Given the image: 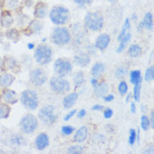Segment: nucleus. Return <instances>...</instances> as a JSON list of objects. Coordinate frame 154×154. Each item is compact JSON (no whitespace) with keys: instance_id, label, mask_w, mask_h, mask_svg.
I'll return each mask as SVG.
<instances>
[{"instance_id":"nucleus-26","label":"nucleus","mask_w":154,"mask_h":154,"mask_svg":"<svg viewBox=\"0 0 154 154\" xmlns=\"http://www.w3.org/2000/svg\"><path fill=\"white\" fill-rule=\"evenodd\" d=\"M131 34L128 32V33L125 34V35L119 41L120 42V45H119V46H118V48H117L116 50L117 53H121V52H122L123 51L125 50L126 44L131 40Z\"/></svg>"},{"instance_id":"nucleus-37","label":"nucleus","mask_w":154,"mask_h":154,"mask_svg":"<svg viewBox=\"0 0 154 154\" xmlns=\"http://www.w3.org/2000/svg\"><path fill=\"white\" fill-rule=\"evenodd\" d=\"M154 78V67L153 66H151L149 68L146 69V72H145V81L146 82H150L152 80H153Z\"/></svg>"},{"instance_id":"nucleus-46","label":"nucleus","mask_w":154,"mask_h":154,"mask_svg":"<svg viewBox=\"0 0 154 154\" xmlns=\"http://www.w3.org/2000/svg\"><path fill=\"white\" fill-rule=\"evenodd\" d=\"M103 108H104V107H103L101 104H94V105L92 107V109H93L94 111H100V110H102Z\"/></svg>"},{"instance_id":"nucleus-7","label":"nucleus","mask_w":154,"mask_h":154,"mask_svg":"<svg viewBox=\"0 0 154 154\" xmlns=\"http://www.w3.org/2000/svg\"><path fill=\"white\" fill-rule=\"evenodd\" d=\"M21 131L25 134L33 133L38 127V120L36 117L31 114H27L22 117L20 122Z\"/></svg>"},{"instance_id":"nucleus-19","label":"nucleus","mask_w":154,"mask_h":154,"mask_svg":"<svg viewBox=\"0 0 154 154\" xmlns=\"http://www.w3.org/2000/svg\"><path fill=\"white\" fill-rule=\"evenodd\" d=\"M78 99H79V94L77 93L73 92V93L69 94L68 95H67L63 99V107L65 109L72 108L76 104V102L78 101Z\"/></svg>"},{"instance_id":"nucleus-16","label":"nucleus","mask_w":154,"mask_h":154,"mask_svg":"<svg viewBox=\"0 0 154 154\" xmlns=\"http://www.w3.org/2000/svg\"><path fill=\"white\" fill-rule=\"evenodd\" d=\"M73 60H74V63L76 65L80 67H87L91 61L90 57L86 53H79V54L76 55Z\"/></svg>"},{"instance_id":"nucleus-38","label":"nucleus","mask_w":154,"mask_h":154,"mask_svg":"<svg viewBox=\"0 0 154 154\" xmlns=\"http://www.w3.org/2000/svg\"><path fill=\"white\" fill-rule=\"evenodd\" d=\"M118 91L121 94V95H125V94L128 91V85L125 81H121L119 86H118Z\"/></svg>"},{"instance_id":"nucleus-31","label":"nucleus","mask_w":154,"mask_h":154,"mask_svg":"<svg viewBox=\"0 0 154 154\" xmlns=\"http://www.w3.org/2000/svg\"><path fill=\"white\" fill-rule=\"evenodd\" d=\"M135 87H134V91H133V98L134 100L136 101L139 102L140 100V96H141V88H142V79L136 83L134 84Z\"/></svg>"},{"instance_id":"nucleus-18","label":"nucleus","mask_w":154,"mask_h":154,"mask_svg":"<svg viewBox=\"0 0 154 154\" xmlns=\"http://www.w3.org/2000/svg\"><path fill=\"white\" fill-rule=\"evenodd\" d=\"M88 130L86 126H82L80 127L73 137V142L77 143H81L83 142L88 138Z\"/></svg>"},{"instance_id":"nucleus-27","label":"nucleus","mask_w":154,"mask_h":154,"mask_svg":"<svg viewBox=\"0 0 154 154\" xmlns=\"http://www.w3.org/2000/svg\"><path fill=\"white\" fill-rule=\"evenodd\" d=\"M11 112V108L7 103H0V119H7Z\"/></svg>"},{"instance_id":"nucleus-35","label":"nucleus","mask_w":154,"mask_h":154,"mask_svg":"<svg viewBox=\"0 0 154 154\" xmlns=\"http://www.w3.org/2000/svg\"><path fill=\"white\" fill-rule=\"evenodd\" d=\"M128 73V69L125 67H118L116 71V77L117 79H123L124 77L127 75Z\"/></svg>"},{"instance_id":"nucleus-52","label":"nucleus","mask_w":154,"mask_h":154,"mask_svg":"<svg viewBox=\"0 0 154 154\" xmlns=\"http://www.w3.org/2000/svg\"><path fill=\"white\" fill-rule=\"evenodd\" d=\"M131 98H132V94H128V95L126 97V100H125V102L126 103H129L131 100Z\"/></svg>"},{"instance_id":"nucleus-8","label":"nucleus","mask_w":154,"mask_h":154,"mask_svg":"<svg viewBox=\"0 0 154 154\" xmlns=\"http://www.w3.org/2000/svg\"><path fill=\"white\" fill-rule=\"evenodd\" d=\"M50 86L51 89L59 94H63L70 90V83L67 79L63 77H53L50 80Z\"/></svg>"},{"instance_id":"nucleus-54","label":"nucleus","mask_w":154,"mask_h":154,"mask_svg":"<svg viewBox=\"0 0 154 154\" xmlns=\"http://www.w3.org/2000/svg\"><path fill=\"white\" fill-rule=\"evenodd\" d=\"M2 67H3V58L0 57V71L2 70Z\"/></svg>"},{"instance_id":"nucleus-39","label":"nucleus","mask_w":154,"mask_h":154,"mask_svg":"<svg viewBox=\"0 0 154 154\" xmlns=\"http://www.w3.org/2000/svg\"><path fill=\"white\" fill-rule=\"evenodd\" d=\"M75 131L74 127H72L71 125H63L62 127V133L65 136H69L71 135L73 131Z\"/></svg>"},{"instance_id":"nucleus-32","label":"nucleus","mask_w":154,"mask_h":154,"mask_svg":"<svg viewBox=\"0 0 154 154\" xmlns=\"http://www.w3.org/2000/svg\"><path fill=\"white\" fill-rule=\"evenodd\" d=\"M130 28H131L130 20H129V18H126V19H125V22H124L123 27H122V29H121V33H120V35H118V37H117V41H120L121 38L123 37L125 34L127 33V30H128Z\"/></svg>"},{"instance_id":"nucleus-34","label":"nucleus","mask_w":154,"mask_h":154,"mask_svg":"<svg viewBox=\"0 0 154 154\" xmlns=\"http://www.w3.org/2000/svg\"><path fill=\"white\" fill-rule=\"evenodd\" d=\"M67 152L68 154H82L83 153V147L79 145L71 146L68 147Z\"/></svg>"},{"instance_id":"nucleus-40","label":"nucleus","mask_w":154,"mask_h":154,"mask_svg":"<svg viewBox=\"0 0 154 154\" xmlns=\"http://www.w3.org/2000/svg\"><path fill=\"white\" fill-rule=\"evenodd\" d=\"M137 141V131L135 129L130 130V136H129V143L131 146H132L135 144V142Z\"/></svg>"},{"instance_id":"nucleus-41","label":"nucleus","mask_w":154,"mask_h":154,"mask_svg":"<svg viewBox=\"0 0 154 154\" xmlns=\"http://www.w3.org/2000/svg\"><path fill=\"white\" fill-rule=\"evenodd\" d=\"M74 3L80 7H85L92 4V0H74Z\"/></svg>"},{"instance_id":"nucleus-33","label":"nucleus","mask_w":154,"mask_h":154,"mask_svg":"<svg viewBox=\"0 0 154 154\" xmlns=\"http://www.w3.org/2000/svg\"><path fill=\"white\" fill-rule=\"evenodd\" d=\"M42 27H43L42 23L37 20H32L29 23V29H31L33 32H38V31L42 30Z\"/></svg>"},{"instance_id":"nucleus-15","label":"nucleus","mask_w":154,"mask_h":154,"mask_svg":"<svg viewBox=\"0 0 154 154\" xmlns=\"http://www.w3.org/2000/svg\"><path fill=\"white\" fill-rule=\"evenodd\" d=\"M110 42V37L108 34H101L95 41V46L100 51L105 50Z\"/></svg>"},{"instance_id":"nucleus-43","label":"nucleus","mask_w":154,"mask_h":154,"mask_svg":"<svg viewBox=\"0 0 154 154\" xmlns=\"http://www.w3.org/2000/svg\"><path fill=\"white\" fill-rule=\"evenodd\" d=\"M113 114H114L113 109H104V118H105V119H109V118L112 117Z\"/></svg>"},{"instance_id":"nucleus-4","label":"nucleus","mask_w":154,"mask_h":154,"mask_svg":"<svg viewBox=\"0 0 154 154\" xmlns=\"http://www.w3.org/2000/svg\"><path fill=\"white\" fill-rule=\"evenodd\" d=\"M34 57L38 64L46 65L52 59V49L47 45H40L35 51Z\"/></svg>"},{"instance_id":"nucleus-56","label":"nucleus","mask_w":154,"mask_h":154,"mask_svg":"<svg viewBox=\"0 0 154 154\" xmlns=\"http://www.w3.org/2000/svg\"><path fill=\"white\" fill-rule=\"evenodd\" d=\"M109 2H111V3H115L116 0H109Z\"/></svg>"},{"instance_id":"nucleus-47","label":"nucleus","mask_w":154,"mask_h":154,"mask_svg":"<svg viewBox=\"0 0 154 154\" xmlns=\"http://www.w3.org/2000/svg\"><path fill=\"white\" fill-rule=\"evenodd\" d=\"M85 116H86V110H85L84 109H81V110L79 111V113H78V118H79V119H82V118H83Z\"/></svg>"},{"instance_id":"nucleus-36","label":"nucleus","mask_w":154,"mask_h":154,"mask_svg":"<svg viewBox=\"0 0 154 154\" xmlns=\"http://www.w3.org/2000/svg\"><path fill=\"white\" fill-rule=\"evenodd\" d=\"M141 126H142V129L146 131L147 130L150 128V121L148 119V117L146 116H142V119H141Z\"/></svg>"},{"instance_id":"nucleus-42","label":"nucleus","mask_w":154,"mask_h":154,"mask_svg":"<svg viewBox=\"0 0 154 154\" xmlns=\"http://www.w3.org/2000/svg\"><path fill=\"white\" fill-rule=\"evenodd\" d=\"M6 4H7L8 8L14 9L16 8V6L18 5V0H7Z\"/></svg>"},{"instance_id":"nucleus-44","label":"nucleus","mask_w":154,"mask_h":154,"mask_svg":"<svg viewBox=\"0 0 154 154\" xmlns=\"http://www.w3.org/2000/svg\"><path fill=\"white\" fill-rule=\"evenodd\" d=\"M76 113H77V109H73V110L70 111V112L68 113V114H67L66 116L64 117V119H63V120H64V121H69V120H70L71 118H72V117H73V116L75 115Z\"/></svg>"},{"instance_id":"nucleus-3","label":"nucleus","mask_w":154,"mask_h":154,"mask_svg":"<svg viewBox=\"0 0 154 154\" xmlns=\"http://www.w3.org/2000/svg\"><path fill=\"white\" fill-rule=\"evenodd\" d=\"M20 101L25 109L29 110H35L39 105V97L37 93L32 89L25 90L21 94Z\"/></svg>"},{"instance_id":"nucleus-55","label":"nucleus","mask_w":154,"mask_h":154,"mask_svg":"<svg viewBox=\"0 0 154 154\" xmlns=\"http://www.w3.org/2000/svg\"><path fill=\"white\" fill-rule=\"evenodd\" d=\"M3 37H4V35L0 32V43H1V42H2V41H3Z\"/></svg>"},{"instance_id":"nucleus-25","label":"nucleus","mask_w":154,"mask_h":154,"mask_svg":"<svg viewBox=\"0 0 154 154\" xmlns=\"http://www.w3.org/2000/svg\"><path fill=\"white\" fill-rule=\"evenodd\" d=\"M5 36L9 41L16 43L20 39V33L16 29H9L5 32Z\"/></svg>"},{"instance_id":"nucleus-9","label":"nucleus","mask_w":154,"mask_h":154,"mask_svg":"<svg viewBox=\"0 0 154 154\" xmlns=\"http://www.w3.org/2000/svg\"><path fill=\"white\" fill-rule=\"evenodd\" d=\"M55 73L59 77H66L72 71V65L67 59L58 58L54 63Z\"/></svg>"},{"instance_id":"nucleus-21","label":"nucleus","mask_w":154,"mask_h":154,"mask_svg":"<svg viewBox=\"0 0 154 154\" xmlns=\"http://www.w3.org/2000/svg\"><path fill=\"white\" fill-rule=\"evenodd\" d=\"M109 91L108 83L103 82V83H98L96 86L94 87V94L96 97H103Z\"/></svg>"},{"instance_id":"nucleus-29","label":"nucleus","mask_w":154,"mask_h":154,"mask_svg":"<svg viewBox=\"0 0 154 154\" xmlns=\"http://www.w3.org/2000/svg\"><path fill=\"white\" fill-rule=\"evenodd\" d=\"M85 82L84 80V74L83 72H78L73 78V83L75 85L76 88H79L80 86H82L83 83Z\"/></svg>"},{"instance_id":"nucleus-53","label":"nucleus","mask_w":154,"mask_h":154,"mask_svg":"<svg viewBox=\"0 0 154 154\" xmlns=\"http://www.w3.org/2000/svg\"><path fill=\"white\" fill-rule=\"evenodd\" d=\"M28 48L30 49V50H32V49L35 48V45H34L33 43H29V44H28Z\"/></svg>"},{"instance_id":"nucleus-58","label":"nucleus","mask_w":154,"mask_h":154,"mask_svg":"<svg viewBox=\"0 0 154 154\" xmlns=\"http://www.w3.org/2000/svg\"><path fill=\"white\" fill-rule=\"evenodd\" d=\"M1 100H2V94L0 93V102H1Z\"/></svg>"},{"instance_id":"nucleus-20","label":"nucleus","mask_w":154,"mask_h":154,"mask_svg":"<svg viewBox=\"0 0 154 154\" xmlns=\"http://www.w3.org/2000/svg\"><path fill=\"white\" fill-rule=\"evenodd\" d=\"M0 23L4 28H9L14 24V17L9 11H4L2 13L0 18Z\"/></svg>"},{"instance_id":"nucleus-12","label":"nucleus","mask_w":154,"mask_h":154,"mask_svg":"<svg viewBox=\"0 0 154 154\" xmlns=\"http://www.w3.org/2000/svg\"><path fill=\"white\" fill-rule=\"evenodd\" d=\"M2 94V100L8 104H15L18 102V94L14 90L8 89V88H4Z\"/></svg>"},{"instance_id":"nucleus-23","label":"nucleus","mask_w":154,"mask_h":154,"mask_svg":"<svg viewBox=\"0 0 154 154\" xmlns=\"http://www.w3.org/2000/svg\"><path fill=\"white\" fill-rule=\"evenodd\" d=\"M47 11H48L47 5L43 3H40L35 9L34 14H35V17L37 19H44V18H46V14H47Z\"/></svg>"},{"instance_id":"nucleus-6","label":"nucleus","mask_w":154,"mask_h":154,"mask_svg":"<svg viewBox=\"0 0 154 154\" xmlns=\"http://www.w3.org/2000/svg\"><path fill=\"white\" fill-rule=\"evenodd\" d=\"M38 116L42 123H45L48 125H53L57 120V115H56L55 113V107L51 104L43 106L40 109Z\"/></svg>"},{"instance_id":"nucleus-17","label":"nucleus","mask_w":154,"mask_h":154,"mask_svg":"<svg viewBox=\"0 0 154 154\" xmlns=\"http://www.w3.org/2000/svg\"><path fill=\"white\" fill-rule=\"evenodd\" d=\"M15 78L10 72H5L4 74L0 75V87L3 88L10 87L14 82Z\"/></svg>"},{"instance_id":"nucleus-28","label":"nucleus","mask_w":154,"mask_h":154,"mask_svg":"<svg viewBox=\"0 0 154 154\" xmlns=\"http://www.w3.org/2000/svg\"><path fill=\"white\" fill-rule=\"evenodd\" d=\"M128 54L131 57H138L142 54V48L137 44H133L129 47Z\"/></svg>"},{"instance_id":"nucleus-50","label":"nucleus","mask_w":154,"mask_h":154,"mask_svg":"<svg viewBox=\"0 0 154 154\" xmlns=\"http://www.w3.org/2000/svg\"><path fill=\"white\" fill-rule=\"evenodd\" d=\"M136 111H137V107H136V104H135V103H131V112L135 114V113H136Z\"/></svg>"},{"instance_id":"nucleus-22","label":"nucleus","mask_w":154,"mask_h":154,"mask_svg":"<svg viewBox=\"0 0 154 154\" xmlns=\"http://www.w3.org/2000/svg\"><path fill=\"white\" fill-rule=\"evenodd\" d=\"M10 145L12 146H26L27 144V141L24 137H22L21 135H19V134H14L13 135L10 140ZM9 145V146H10Z\"/></svg>"},{"instance_id":"nucleus-13","label":"nucleus","mask_w":154,"mask_h":154,"mask_svg":"<svg viewBox=\"0 0 154 154\" xmlns=\"http://www.w3.org/2000/svg\"><path fill=\"white\" fill-rule=\"evenodd\" d=\"M147 29L148 30L153 29V15L151 13H146L142 21L139 24L137 31H142V29Z\"/></svg>"},{"instance_id":"nucleus-48","label":"nucleus","mask_w":154,"mask_h":154,"mask_svg":"<svg viewBox=\"0 0 154 154\" xmlns=\"http://www.w3.org/2000/svg\"><path fill=\"white\" fill-rule=\"evenodd\" d=\"M150 125L152 126V129H154V112L153 110H152L151 112V116H150Z\"/></svg>"},{"instance_id":"nucleus-49","label":"nucleus","mask_w":154,"mask_h":154,"mask_svg":"<svg viewBox=\"0 0 154 154\" xmlns=\"http://www.w3.org/2000/svg\"><path fill=\"white\" fill-rule=\"evenodd\" d=\"M90 83L92 84V86H94H94H96V85L99 83V82H98V79H96V78H94H94H92V79H90Z\"/></svg>"},{"instance_id":"nucleus-57","label":"nucleus","mask_w":154,"mask_h":154,"mask_svg":"<svg viewBox=\"0 0 154 154\" xmlns=\"http://www.w3.org/2000/svg\"><path fill=\"white\" fill-rule=\"evenodd\" d=\"M133 20H137V18H136V15H135V14H133Z\"/></svg>"},{"instance_id":"nucleus-45","label":"nucleus","mask_w":154,"mask_h":154,"mask_svg":"<svg viewBox=\"0 0 154 154\" xmlns=\"http://www.w3.org/2000/svg\"><path fill=\"white\" fill-rule=\"evenodd\" d=\"M114 99H115V97H114L113 94H109V95L103 96V100H104L105 102H111V101L114 100Z\"/></svg>"},{"instance_id":"nucleus-24","label":"nucleus","mask_w":154,"mask_h":154,"mask_svg":"<svg viewBox=\"0 0 154 154\" xmlns=\"http://www.w3.org/2000/svg\"><path fill=\"white\" fill-rule=\"evenodd\" d=\"M105 71V66L104 63H96L91 68V74L94 78H100Z\"/></svg>"},{"instance_id":"nucleus-10","label":"nucleus","mask_w":154,"mask_h":154,"mask_svg":"<svg viewBox=\"0 0 154 154\" xmlns=\"http://www.w3.org/2000/svg\"><path fill=\"white\" fill-rule=\"evenodd\" d=\"M29 82L35 87H42L47 81V74L42 68L36 67L29 72Z\"/></svg>"},{"instance_id":"nucleus-30","label":"nucleus","mask_w":154,"mask_h":154,"mask_svg":"<svg viewBox=\"0 0 154 154\" xmlns=\"http://www.w3.org/2000/svg\"><path fill=\"white\" fill-rule=\"evenodd\" d=\"M142 79L141 71L140 70H133L130 73V81L131 84H136Z\"/></svg>"},{"instance_id":"nucleus-2","label":"nucleus","mask_w":154,"mask_h":154,"mask_svg":"<svg viewBox=\"0 0 154 154\" xmlns=\"http://www.w3.org/2000/svg\"><path fill=\"white\" fill-rule=\"evenodd\" d=\"M70 17V12L63 6H55L50 12V20L56 25L66 24Z\"/></svg>"},{"instance_id":"nucleus-5","label":"nucleus","mask_w":154,"mask_h":154,"mask_svg":"<svg viewBox=\"0 0 154 154\" xmlns=\"http://www.w3.org/2000/svg\"><path fill=\"white\" fill-rule=\"evenodd\" d=\"M51 40L57 46H65L71 41V35L67 28L57 27L52 31Z\"/></svg>"},{"instance_id":"nucleus-51","label":"nucleus","mask_w":154,"mask_h":154,"mask_svg":"<svg viewBox=\"0 0 154 154\" xmlns=\"http://www.w3.org/2000/svg\"><path fill=\"white\" fill-rule=\"evenodd\" d=\"M144 153H153V146H151L149 149L144 151Z\"/></svg>"},{"instance_id":"nucleus-11","label":"nucleus","mask_w":154,"mask_h":154,"mask_svg":"<svg viewBox=\"0 0 154 154\" xmlns=\"http://www.w3.org/2000/svg\"><path fill=\"white\" fill-rule=\"evenodd\" d=\"M2 70L11 71L17 72L20 70V65L16 59L10 56H6L3 58V67Z\"/></svg>"},{"instance_id":"nucleus-1","label":"nucleus","mask_w":154,"mask_h":154,"mask_svg":"<svg viewBox=\"0 0 154 154\" xmlns=\"http://www.w3.org/2000/svg\"><path fill=\"white\" fill-rule=\"evenodd\" d=\"M84 24L88 29L98 31L104 27V16L100 12H88L84 18Z\"/></svg>"},{"instance_id":"nucleus-14","label":"nucleus","mask_w":154,"mask_h":154,"mask_svg":"<svg viewBox=\"0 0 154 154\" xmlns=\"http://www.w3.org/2000/svg\"><path fill=\"white\" fill-rule=\"evenodd\" d=\"M49 143H50L49 137L47 136L46 133L39 134L35 138V147L40 151L46 149V147L49 146Z\"/></svg>"}]
</instances>
